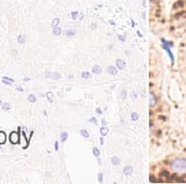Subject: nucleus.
<instances>
[{"mask_svg": "<svg viewBox=\"0 0 186 184\" xmlns=\"http://www.w3.org/2000/svg\"><path fill=\"white\" fill-rule=\"evenodd\" d=\"M93 154H94V156H95L96 157H99V156H101V151H100V149H99L96 147H93Z\"/></svg>", "mask_w": 186, "mask_h": 184, "instance_id": "obj_14", "label": "nucleus"}, {"mask_svg": "<svg viewBox=\"0 0 186 184\" xmlns=\"http://www.w3.org/2000/svg\"><path fill=\"white\" fill-rule=\"evenodd\" d=\"M108 72L110 74H112V75H115V74L117 73V67H115V66H108Z\"/></svg>", "mask_w": 186, "mask_h": 184, "instance_id": "obj_8", "label": "nucleus"}, {"mask_svg": "<svg viewBox=\"0 0 186 184\" xmlns=\"http://www.w3.org/2000/svg\"><path fill=\"white\" fill-rule=\"evenodd\" d=\"M59 22H60V19H58V18H56V19H54V20H53V23H52V27H57L58 26V24H59Z\"/></svg>", "mask_w": 186, "mask_h": 184, "instance_id": "obj_25", "label": "nucleus"}, {"mask_svg": "<svg viewBox=\"0 0 186 184\" xmlns=\"http://www.w3.org/2000/svg\"><path fill=\"white\" fill-rule=\"evenodd\" d=\"M80 133H81V135L83 136V137H85V138H89V137H90V134H89V132H88V131H86V130H81V131H80Z\"/></svg>", "mask_w": 186, "mask_h": 184, "instance_id": "obj_20", "label": "nucleus"}, {"mask_svg": "<svg viewBox=\"0 0 186 184\" xmlns=\"http://www.w3.org/2000/svg\"><path fill=\"white\" fill-rule=\"evenodd\" d=\"M16 89H17V90H18V91H21V92L23 91V88H22V87H20V86L16 87Z\"/></svg>", "mask_w": 186, "mask_h": 184, "instance_id": "obj_34", "label": "nucleus"}, {"mask_svg": "<svg viewBox=\"0 0 186 184\" xmlns=\"http://www.w3.org/2000/svg\"><path fill=\"white\" fill-rule=\"evenodd\" d=\"M96 113H98V114H101V113H103V111H101V108H96Z\"/></svg>", "mask_w": 186, "mask_h": 184, "instance_id": "obj_33", "label": "nucleus"}, {"mask_svg": "<svg viewBox=\"0 0 186 184\" xmlns=\"http://www.w3.org/2000/svg\"><path fill=\"white\" fill-rule=\"evenodd\" d=\"M30 80V78H27V77H26V78H24V81H29Z\"/></svg>", "mask_w": 186, "mask_h": 184, "instance_id": "obj_36", "label": "nucleus"}, {"mask_svg": "<svg viewBox=\"0 0 186 184\" xmlns=\"http://www.w3.org/2000/svg\"><path fill=\"white\" fill-rule=\"evenodd\" d=\"M122 99L127 98V90H122Z\"/></svg>", "mask_w": 186, "mask_h": 184, "instance_id": "obj_29", "label": "nucleus"}, {"mask_svg": "<svg viewBox=\"0 0 186 184\" xmlns=\"http://www.w3.org/2000/svg\"><path fill=\"white\" fill-rule=\"evenodd\" d=\"M100 132H101V134L103 137H106V136L108 135V128L106 127V126H103V127H101L100 129Z\"/></svg>", "mask_w": 186, "mask_h": 184, "instance_id": "obj_9", "label": "nucleus"}, {"mask_svg": "<svg viewBox=\"0 0 186 184\" xmlns=\"http://www.w3.org/2000/svg\"><path fill=\"white\" fill-rule=\"evenodd\" d=\"M69 138V135L67 134V133H63V134H61V142H66V140Z\"/></svg>", "mask_w": 186, "mask_h": 184, "instance_id": "obj_17", "label": "nucleus"}, {"mask_svg": "<svg viewBox=\"0 0 186 184\" xmlns=\"http://www.w3.org/2000/svg\"><path fill=\"white\" fill-rule=\"evenodd\" d=\"M28 100H29V102L34 103V102H36V100H37V98H36V96L34 95V94H30V95L28 96Z\"/></svg>", "mask_w": 186, "mask_h": 184, "instance_id": "obj_16", "label": "nucleus"}, {"mask_svg": "<svg viewBox=\"0 0 186 184\" xmlns=\"http://www.w3.org/2000/svg\"><path fill=\"white\" fill-rule=\"evenodd\" d=\"M58 149H59V142L56 141L55 142V151H58Z\"/></svg>", "mask_w": 186, "mask_h": 184, "instance_id": "obj_32", "label": "nucleus"}, {"mask_svg": "<svg viewBox=\"0 0 186 184\" xmlns=\"http://www.w3.org/2000/svg\"><path fill=\"white\" fill-rule=\"evenodd\" d=\"M82 78H85V79L91 78V73L90 72H87V71L83 72V73H82Z\"/></svg>", "mask_w": 186, "mask_h": 184, "instance_id": "obj_18", "label": "nucleus"}, {"mask_svg": "<svg viewBox=\"0 0 186 184\" xmlns=\"http://www.w3.org/2000/svg\"><path fill=\"white\" fill-rule=\"evenodd\" d=\"M77 31L74 30V29H72V30H68L66 31V35L68 36V37H73V36L76 35Z\"/></svg>", "mask_w": 186, "mask_h": 184, "instance_id": "obj_13", "label": "nucleus"}, {"mask_svg": "<svg viewBox=\"0 0 186 184\" xmlns=\"http://www.w3.org/2000/svg\"><path fill=\"white\" fill-rule=\"evenodd\" d=\"M9 141L13 145L18 144L19 141H20V133L18 134L17 132H12L11 134L9 135Z\"/></svg>", "mask_w": 186, "mask_h": 184, "instance_id": "obj_3", "label": "nucleus"}, {"mask_svg": "<svg viewBox=\"0 0 186 184\" xmlns=\"http://www.w3.org/2000/svg\"><path fill=\"white\" fill-rule=\"evenodd\" d=\"M115 64H117V66L120 69H124V66H125L124 62L122 59H117V62H115Z\"/></svg>", "mask_w": 186, "mask_h": 184, "instance_id": "obj_5", "label": "nucleus"}, {"mask_svg": "<svg viewBox=\"0 0 186 184\" xmlns=\"http://www.w3.org/2000/svg\"><path fill=\"white\" fill-rule=\"evenodd\" d=\"M2 80H6V81H9V82H11V83H14V79L10 78V77H7V76H4V77H2Z\"/></svg>", "mask_w": 186, "mask_h": 184, "instance_id": "obj_26", "label": "nucleus"}, {"mask_svg": "<svg viewBox=\"0 0 186 184\" xmlns=\"http://www.w3.org/2000/svg\"><path fill=\"white\" fill-rule=\"evenodd\" d=\"M19 142H20L21 147H22L23 149H27V147L29 145V140L27 139V137H26V135L24 132L20 133V141H19Z\"/></svg>", "mask_w": 186, "mask_h": 184, "instance_id": "obj_4", "label": "nucleus"}, {"mask_svg": "<svg viewBox=\"0 0 186 184\" xmlns=\"http://www.w3.org/2000/svg\"><path fill=\"white\" fill-rule=\"evenodd\" d=\"M61 33H62V30L60 28L55 27L54 29H53V34H54V35H60Z\"/></svg>", "mask_w": 186, "mask_h": 184, "instance_id": "obj_23", "label": "nucleus"}, {"mask_svg": "<svg viewBox=\"0 0 186 184\" xmlns=\"http://www.w3.org/2000/svg\"><path fill=\"white\" fill-rule=\"evenodd\" d=\"M6 142V135L4 132H0V145L5 144Z\"/></svg>", "mask_w": 186, "mask_h": 184, "instance_id": "obj_10", "label": "nucleus"}, {"mask_svg": "<svg viewBox=\"0 0 186 184\" xmlns=\"http://www.w3.org/2000/svg\"><path fill=\"white\" fill-rule=\"evenodd\" d=\"M137 36H139V37H142V35L139 32H137Z\"/></svg>", "mask_w": 186, "mask_h": 184, "instance_id": "obj_37", "label": "nucleus"}, {"mask_svg": "<svg viewBox=\"0 0 186 184\" xmlns=\"http://www.w3.org/2000/svg\"><path fill=\"white\" fill-rule=\"evenodd\" d=\"M92 71H93V72L94 73H96V74H99V73H101V68L100 66H99V65H95V66L93 67V69H92Z\"/></svg>", "mask_w": 186, "mask_h": 184, "instance_id": "obj_15", "label": "nucleus"}, {"mask_svg": "<svg viewBox=\"0 0 186 184\" xmlns=\"http://www.w3.org/2000/svg\"><path fill=\"white\" fill-rule=\"evenodd\" d=\"M110 25H113V26H115V22H113V21H110Z\"/></svg>", "mask_w": 186, "mask_h": 184, "instance_id": "obj_35", "label": "nucleus"}, {"mask_svg": "<svg viewBox=\"0 0 186 184\" xmlns=\"http://www.w3.org/2000/svg\"><path fill=\"white\" fill-rule=\"evenodd\" d=\"M138 118H139V116H138V114L137 113H131V120L132 121H137L138 120Z\"/></svg>", "mask_w": 186, "mask_h": 184, "instance_id": "obj_24", "label": "nucleus"}, {"mask_svg": "<svg viewBox=\"0 0 186 184\" xmlns=\"http://www.w3.org/2000/svg\"><path fill=\"white\" fill-rule=\"evenodd\" d=\"M149 98H150V103H149V105H150V107H153L154 105L156 104V99L154 97V94L150 92V94H149Z\"/></svg>", "mask_w": 186, "mask_h": 184, "instance_id": "obj_7", "label": "nucleus"}, {"mask_svg": "<svg viewBox=\"0 0 186 184\" xmlns=\"http://www.w3.org/2000/svg\"><path fill=\"white\" fill-rule=\"evenodd\" d=\"M162 43H163L162 48L166 50V52H167V54H168V55H169V57H170L171 62H174V57H173L172 52L170 50V48H171V45H172V44H171L170 42H166V41L164 40V39H162Z\"/></svg>", "mask_w": 186, "mask_h": 184, "instance_id": "obj_2", "label": "nucleus"}, {"mask_svg": "<svg viewBox=\"0 0 186 184\" xmlns=\"http://www.w3.org/2000/svg\"><path fill=\"white\" fill-rule=\"evenodd\" d=\"M112 163L113 164V165H120V159L118 158V157L117 156H113L112 157Z\"/></svg>", "mask_w": 186, "mask_h": 184, "instance_id": "obj_11", "label": "nucleus"}, {"mask_svg": "<svg viewBox=\"0 0 186 184\" xmlns=\"http://www.w3.org/2000/svg\"><path fill=\"white\" fill-rule=\"evenodd\" d=\"M78 15H79L78 12H72V18H73L74 20H76V19L78 18Z\"/></svg>", "mask_w": 186, "mask_h": 184, "instance_id": "obj_28", "label": "nucleus"}, {"mask_svg": "<svg viewBox=\"0 0 186 184\" xmlns=\"http://www.w3.org/2000/svg\"><path fill=\"white\" fill-rule=\"evenodd\" d=\"M52 78L55 79V80H58V79L61 78V74L58 73V72H54V73L52 74Z\"/></svg>", "mask_w": 186, "mask_h": 184, "instance_id": "obj_22", "label": "nucleus"}, {"mask_svg": "<svg viewBox=\"0 0 186 184\" xmlns=\"http://www.w3.org/2000/svg\"><path fill=\"white\" fill-rule=\"evenodd\" d=\"M1 104H2V101H1V100H0V106H1Z\"/></svg>", "mask_w": 186, "mask_h": 184, "instance_id": "obj_39", "label": "nucleus"}, {"mask_svg": "<svg viewBox=\"0 0 186 184\" xmlns=\"http://www.w3.org/2000/svg\"><path fill=\"white\" fill-rule=\"evenodd\" d=\"M17 41L19 44H25L26 43V37L24 35H19L17 37Z\"/></svg>", "mask_w": 186, "mask_h": 184, "instance_id": "obj_12", "label": "nucleus"}, {"mask_svg": "<svg viewBox=\"0 0 186 184\" xmlns=\"http://www.w3.org/2000/svg\"><path fill=\"white\" fill-rule=\"evenodd\" d=\"M51 75V73H50V72H47V74H46V76H48V77H49Z\"/></svg>", "mask_w": 186, "mask_h": 184, "instance_id": "obj_38", "label": "nucleus"}, {"mask_svg": "<svg viewBox=\"0 0 186 184\" xmlns=\"http://www.w3.org/2000/svg\"><path fill=\"white\" fill-rule=\"evenodd\" d=\"M124 173L125 174V175L129 176L130 174L132 173V166H130V165L125 166V167L124 168Z\"/></svg>", "mask_w": 186, "mask_h": 184, "instance_id": "obj_6", "label": "nucleus"}, {"mask_svg": "<svg viewBox=\"0 0 186 184\" xmlns=\"http://www.w3.org/2000/svg\"><path fill=\"white\" fill-rule=\"evenodd\" d=\"M10 108H11V105L8 103H4L3 105H2V109H3L4 111H9L10 110Z\"/></svg>", "mask_w": 186, "mask_h": 184, "instance_id": "obj_19", "label": "nucleus"}, {"mask_svg": "<svg viewBox=\"0 0 186 184\" xmlns=\"http://www.w3.org/2000/svg\"><path fill=\"white\" fill-rule=\"evenodd\" d=\"M98 180L99 182L101 183L103 181V173H99V176H98Z\"/></svg>", "mask_w": 186, "mask_h": 184, "instance_id": "obj_27", "label": "nucleus"}, {"mask_svg": "<svg viewBox=\"0 0 186 184\" xmlns=\"http://www.w3.org/2000/svg\"><path fill=\"white\" fill-rule=\"evenodd\" d=\"M171 167L175 172L186 173V160L183 158H176L171 163Z\"/></svg>", "mask_w": 186, "mask_h": 184, "instance_id": "obj_1", "label": "nucleus"}, {"mask_svg": "<svg viewBox=\"0 0 186 184\" xmlns=\"http://www.w3.org/2000/svg\"><path fill=\"white\" fill-rule=\"evenodd\" d=\"M117 38L120 39V40L122 41V42H125V37H124V36H122V35H118V36H117Z\"/></svg>", "mask_w": 186, "mask_h": 184, "instance_id": "obj_30", "label": "nucleus"}, {"mask_svg": "<svg viewBox=\"0 0 186 184\" xmlns=\"http://www.w3.org/2000/svg\"><path fill=\"white\" fill-rule=\"evenodd\" d=\"M46 96H47L48 100H49L51 103L54 102V99H53V94H52V92H48V93L46 94Z\"/></svg>", "mask_w": 186, "mask_h": 184, "instance_id": "obj_21", "label": "nucleus"}, {"mask_svg": "<svg viewBox=\"0 0 186 184\" xmlns=\"http://www.w3.org/2000/svg\"><path fill=\"white\" fill-rule=\"evenodd\" d=\"M89 122H93L94 123V124H95V125H96V124H98V122H96V118H91V119H89Z\"/></svg>", "mask_w": 186, "mask_h": 184, "instance_id": "obj_31", "label": "nucleus"}]
</instances>
